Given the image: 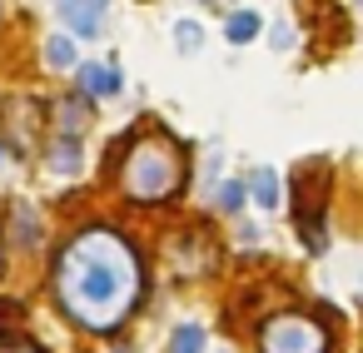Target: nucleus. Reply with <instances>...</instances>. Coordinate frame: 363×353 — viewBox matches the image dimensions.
Instances as JSON below:
<instances>
[{
  "label": "nucleus",
  "instance_id": "1",
  "mask_svg": "<svg viewBox=\"0 0 363 353\" xmlns=\"http://www.w3.org/2000/svg\"><path fill=\"white\" fill-rule=\"evenodd\" d=\"M140 288H145L140 259L130 239H120L115 229H80L55 264L60 308L80 328H95V333H110L140 303Z\"/></svg>",
  "mask_w": 363,
  "mask_h": 353
},
{
  "label": "nucleus",
  "instance_id": "2",
  "mask_svg": "<svg viewBox=\"0 0 363 353\" xmlns=\"http://www.w3.org/2000/svg\"><path fill=\"white\" fill-rule=\"evenodd\" d=\"M120 184H125V194L140 199V204H160V199L179 194V184H184V150H179L169 135H160V130L140 135V140L130 145V155H125Z\"/></svg>",
  "mask_w": 363,
  "mask_h": 353
},
{
  "label": "nucleus",
  "instance_id": "3",
  "mask_svg": "<svg viewBox=\"0 0 363 353\" xmlns=\"http://www.w3.org/2000/svg\"><path fill=\"white\" fill-rule=\"evenodd\" d=\"M259 348L264 353H328V333L303 313H274L259 328Z\"/></svg>",
  "mask_w": 363,
  "mask_h": 353
},
{
  "label": "nucleus",
  "instance_id": "4",
  "mask_svg": "<svg viewBox=\"0 0 363 353\" xmlns=\"http://www.w3.org/2000/svg\"><path fill=\"white\" fill-rule=\"evenodd\" d=\"M75 80H80V95H90V100H110V95H120V85H125L115 65H95V60L75 65Z\"/></svg>",
  "mask_w": 363,
  "mask_h": 353
},
{
  "label": "nucleus",
  "instance_id": "5",
  "mask_svg": "<svg viewBox=\"0 0 363 353\" xmlns=\"http://www.w3.org/2000/svg\"><path fill=\"white\" fill-rule=\"evenodd\" d=\"M55 11H60V21H65L75 35H85V40H95V35L105 30V11H95L90 0H60Z\"/></svg>",
  "mask_w": 363,
  "mask_h": 353
},
{
  "label": "nucleus",
  "instance_id": "6",
  "mask_svg": "<svg viewBox=\"0 0 363 353\" xmlns=\"http://www.w3.org/2000/svg\"><path fill=\"white\" fill-rule=\"evenodd\" d=\"M249 194H254L259 209H279V174H274L269 164H259V169L249 174Z\"/></svg>",
  "mask_w": 363,
  "mask_h": 353
},
{
  "label": "nucleus",
  "instance_id": "7",
  "mask_svg": "<svg viewBox=\"0 0 363 353\" xmlns=\"http://www.w3.org/2000/svg\"><path fill=\"white\" fill-rule=\"evenodd\" d=\"M259 30H264V21H259L254 11H234V16L224 21V40H229V45H249Z\"/></svg>",
  "mask_w": 363,
  "mask_h": 353
},
{
  "label": "nucleus",
  "instance_id": "8",
  "mask_svg": "<svg viewBox=\"0 0 363 353\" xmlns=\"http://www.w3.org/2000/svg\"><path fill=\"white\" fill-rule=\"evenodd\" d=\"M80 159H85V155H80V140H65V135H60L55 150H50V169H55V174H75Z\"/></svg>",
  "mask_w": 363,
  "mask_h": 353
},
{
  "label": "nucleus",
  "instance_id": "9",
  "mask_svg": "<svg viewBox=\"0 0 363 353\" xmlns=\"http://www.w3.org/2000/svg\"><path fill=\"white\" fill-rule=\"evenodd\" d=\"M204 348H209V338H204L199 323H179L174 338H169V353H204Z\"/></svg>",
  "mask_w": 363,
  "mask_h": 353
},
{
  "label": "nucleus",
  "instance_id": "10",
  "mask_svg": "<svg viewBox=\"0 0 363 353\" xmlns=\"http://www.w3.org/2000/svg\"><path fill=\"white\" fill-rule=\"evenodd\" d=\"M45 65L70 70V65H75V40H70V35H50V40H45Z\"/></svg>",
  "mask_w": 363,
  "mask_h": 353
},
{
  "label": "nucleus",
  "instance_id": "11",
  "mask_svg": "<svg viewBox=\"0 0 363 353\" xmlns=\"http://www.w3.org/2000/svg\"><path fill=\"white\" fill-rule=\"evenodd\" d=\"M174 45H179V55H199L204 26H199V21H179V26H174Z\"/></svg>",
  "mask_w": 363,
  "mask_h": 353
},
{
  "label": "nucleus",
  "instance_id": "12",
  "mask_svg": "<svg viewBox=\"0 0 363 353\" xmlns=\"http://www.w3.org/2000/svg\"><path fill=\"white\" fill-rule=\"evenodd\" d=\"M244 199H249V189H244V179H229V184H219V209H229V214H239V209H244Z\"/></svg>",
  "mask_w": 363,
  "mask_h": 353
},
{
  "label": "nucleus",
  "instance_id": "13",
  "mask_svg": "<svg viewBox=\"0 0 363 353\" xmlns=\"http://www.w3.org/2000/svg\"><path fill=\"white\" fill-rule=\"evenodd\" d=\"M294 40H298V35H294V26H284V21H279V26H269V45H274V50H294Z\"/></svg>",
  "mask_w": 363,
  "mask_h": 353
},
{
  "label": "nucleus",
  "instance_id": "14",
  "mask_svg": "<svg viewBox=\"0 0 363 353\" xmlns=\"http://www.w3.org/2000/svg\"><path fill=\"white\" fill-rule=\"evenodd\" d=\"M0 353H40L35 343H16V348H6V343H0Z\"/></svg>",
  "mask_w": 363,
  "mask_h": 353
},
{
  "label": "nucleus",
  "instance_id": "15",
  "mask_svg": "<svg viewBox=\"0 0 363 353\" xmlns=\"http://www.w3.org/2000/svg\"><path fill=\"white\" fill-rule=\"evenodd\" d=\"M90 6H95V11H105V0H90Z\"/></svg>",
  "mask_w": 363,
  "mask_h": 353
},
{
  "label": "nucleus",
  "instance_id": "16",
  "mask_svg": "<svg viewBox=\"0 0 363 353\" xmlns=\"http://www.w3.org/2000/svg\"><path fill=\"white\" fill-rule=\"evenodd\" d=\"M0 264H6V254H0Z\"/></svg>",
  "mask_w": 363,
  "mask_h": 353
}]
</instances>
